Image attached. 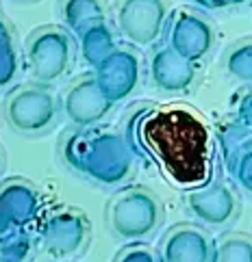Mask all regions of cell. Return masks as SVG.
<instances>
[{
    "instance_id": "obj_1",
    "label": "cell",
    "mask_w": 252,
    "mask_h": 262,
    "mask_svg": "<svg viewBox=\"0 0 252 262\" xmlns=\"http://www.w3.org/2000/svg\"><path fill=\"white\" fill-rule=\"evenodd\" d=\"M137 145L172 184L196 189L209 182L213 143L204 121L187 106H159L137 119Z\"/></svg>"
},
{
    "instance_id": "obj_2",
    "label": "cell",
    "mask_w": 252,
    "mask_h": 262,
    "mask_svg": "<svg viewBox=\"0 0 252 262\" xmlns=\"http://www.w3.org/2000/svg\"><path fill=\"white\" fill-rule=\"evenodd\" d=\"M63 158L72 169L105 186L122 184L133 171V152L118 133H74L63 143Z\"/></svg>"
},
{
    "instance_id": "obj_3",
    "label": "cell",
    "mask_w": 252,
    "mask_h": 262,
    "mask_svg": "<svg viewBox=\"0 0 252 262\" xmlns=\"http://www.w3.org/2000/svg\"><path fill=\"white\" fill-rule=\"evenodd\" d=\"M159 221H161V206L150 191L139 186L118 193L109 204L111 230L124 241H137L152 234Z\"/></svg>"
},
{
    "instance_id": "obj_4",
    "label": "cell",
    "mask_w": 252,
    "mask_h": 262,
    "mask_svg": "<svg viewBox=\"0 0 252 262\" xmlns=\"http://www.w3.org/2000/svg\"><path fill=\"white\" fill-rule=\"evenodd\" d=\"M57 100L44 87H20L5 102L9 126L22 135H40L57 119Z\"/></svg>"
},
{
    "instance_id": "obj_5",
    "label": "cell",
    "mask_w": 252,
    "mask_h": 262,
    "mask_svg": "<svg viewBox=\"0 0 252 262\" xmlns=\"http://www.w3.org/2000/svg\"><path fill=\"white\" fill-rule=\"evenodd\" d=\"M31 74L42 82H52L63 76L72 59V43L70 37L61 29H40L29 41L26 48Z\"/></svg>"
},
{
    "instance_id": "obj_6",
    "label": "cell",
    "mask_w": 252,
    "mask_h": 262,
    "mask_svg": "<svg viewBox=\"0 0 252 262\" xmlns=\"http://www.w3.org/2000/svg\"><path fill=\"white\" fill-rule=\"evenodd\" d=\"M163 0H122L118 9V29L130 43L150 46L167 24Z\"/></svg>"
},
{
    "instance_id": "obj_7",
    "label": "cell",
    "mask_w": 252,
    "mask_h": 262,
    "mask_svg": "<svg viewBox=\"0 0 252 262\" xmlns=\"http://www.w3.org/2000/svg\"><path fill=\"white\" fill-rule=\"evenodd\" d=\"M167 46L191 63L202 61L213 48V29L207 20L187 9H176L167 20Z\"/></svg>"
},
{
    "instance_id": "obj_8",
    "label": "cell",
    "mask_w": 252,
    "mask_h": 262,
    "mask_svg": "<svg viewBox=\"0 0 252 262\" xmlns=\"http://www.w3.org/2000/svg\"><path fill=\"white\" fill-rule=\"evenodd\" d=\"M113 102L100 87L96 76L83 78L68 89L63 100V111L74 126L89 128L105 119V115L111 111Z\"/></svg>"
},
{
    "instance_id": "obj_9",
    "label": "cell",
    "mask_w": 252,
    "mask_h": 262,
    "mask_svg": "<svg viewBox=\"0 0 252 262\" xmlns=\"http://www.w3.org/2000/svg\"><path fill=\"white\" fill-rule=\"evenodd\" d=\"M87 234V219L79 210H59L52 212L42 226V243L52 256L68 258L83 249Z\"/></svg>"
},
{
    "instance_id": "obj_10",
    "label": "cell",
    "mask_w": 252,
    "mask_h": 262,
    "mask_svg": "<svg viewBox=\"0 0 252 262\" xmlns=\"http://www.w3.org/2000/svg\"><path fill=\"white\" fill-rule=\"evenodd\" d=\"M40 193L29 182L13 178L5 182L0 193V228L7 230H26L40 214Z\"/></svg>"
},
{
    "instance_id": "obj_11",
    "label": "cell",
    "mask_w": 252,
    "mask_h": 262,
    "mask_svg": "<svg viewBox=\"0 0 252 262\" xmlns=\"http://www.w3.org/2000/svg\"><path fill=\"white\" fill-rule=\"evenodd\" d=\"M185 202H187V208L196 217L213 228L226 226L237 212L235 195L222 182H207L202 186H196L189 191Z\"/></svg>"
},
{
    "instance_id": "obj_12",
    "label": "cell",
    "mask_w": 252,
    "mask_h": 262,
    "mask_svg": "<svg viewBox=\"0 0 252 262\" xmlns=\"http://www.w3.org/2000/svg\"><path fill=\"white\" fill-rule=\"evenodd\" d=\"M96 78L113 104L124 102L137 89L139 82V57L130 50H115L96 68Z\"/></svg>"
},
{
    "instance_id": "obj_13",
    "label": "cell",
    "mask_w": 252,
    "mask_h": 262,
    "mask_svg": "<svg viewBox=\"0 0 252 262\" xmlns=\"http://www.w3.org/2000/svg\"><path fill=\"white\" fill-rule=\"evenodd\" d=\"M216 247L209 234L196 226H174L163 236L161 243V260L167 262H204L213 260Z\"/></svg>"
},
{
    "instance_id": "obj_14",
    "label": "cell",
    "mask_w": 252,
    "mask_h": 262,
    "mask_svg": "<svg viewBox=\"0 0 252 262\" xmlns=\"http://www.w3.org/2000/svg\"><path fill=\"white\" fill-rule=\"evenodd\" d=\"M196 76L193 63L183 59L172 46L157 50L150 59V78L163 91H185Z\"/></svg>"
},
{
    "instance_id": "obj_15",
    "label": "cell",
    "mask_w": 252,
    "mask_h": 262,
    "mask_svg": "<svg viewBox=\"0 0 252 262\" xmlns=\"http://www.w3.org/2000/svg\"><path fill=\"white\" fill-rule=\"evenodd\" d=\"M79 41H81V54L91 68H98V65L105 63L111 54L118 50L115 39H113V33L107 26V22H96L87 26L85 31L79 35Z\"/></svg>"
},
{
    "instance_id": "obj_16",
    "label": "cell",
    "mask_w": 252,
    "mask_h": 262,
    "mask_svg": "<svg viewBox=\"0 0 252 262\" xmlns=\"http://www.w3.org/2000/svg\"><path fill=\"white\" fill-rule=\"evenodd\" d=\"M61 17L65 26L81 35L87 26L105 20L102 0H61Z\"/></svg>"
},
{
    "instance_id": "obj_17",
    "label": "cell",
    "mask_w": 252,
    "mask_h": 262,
    "mask_svg": "<svg viewBox=\"0 0 252 262\" xmlns=\"http://www.w3.org/2000/svg\"><path fill=\"white\" fill-rule=\"evenodd\" d=\"M20 70V57H17V48L13 41V33L9 31V24H0V85L9 87L17 76Z\"/></svg>"
},
{
    "instance_id": "obj_18",
    "label": "cell",
    "mask_w": 252,
    "mask_h": 262,
    "mask_svg": "<svg viewBox=\"0 0 252 262\" xmlns=\"http://www.w3.org/2000/svg\"><path fill=\"white\" fill-rule=\"evenodd\" d=\"M213 260L218 262H252V241L244 234H230L216 245Z\"/></svg>"
},
{
    "instance_id": "obj_19",
    "label": "cell",
    "mask_w": 252,
    "mask_h": 262,
    "mask_svg": "<svg viewBox=\"0 0 252 262\" xmlns=\"http://www.w3.org/2000/svg\"><path fill=\"white\" fill-rule=\"evenodd\" d=\"M31 254V236L26 230H7L0 243V260L3 262H22Z\"/></svg>"
},
{
    "instance_id": "obj_20",
    "label": "cell",
    "mask_w": 252,
    "mask_h": 262,
    "mask_svg": "<svg viewBox=\"0 0 252 262\" xmlns=\"http://www.w3.org/2000/svg\"><path fill=\"white\" fill-rule=\"evenodd\" d=\"M226 70L232 78L252 82V41L239 43L228 52Z\"/></svg>"
},
{
    "instance_id": "obj_21",
    "label": "cell",
    "mask_w": 252,
    "mask_h": 262,
    "mask_svg": "<svg viewBox=\"0 0 252 262\" xmlns=\"http://www.w3.org/2000/svg\"><path fill=\"white\" fill-rule=\"evenodd\" d=\"M226 169L246 191L252 193V139L239 149V154L232 158V163L226 167Z\"/></svg>"
},
{
    "instance_id": "obj_22",
    "label": "cell",
    "mask_w": 252,
    "mask_h": 262,
    "mask_svg": "<svg viewBox=\"0 0 252 262\" xmlns=\"http://www.w3.org/2000/svg\"><path fill=\"white\" fill-rule=\"evenodd\" d=\"M115 260H120V262H152V260H161V258H157L152 254L148 243H133V245H126L120 251Z\"/></svg>"
},
{
    "instance_id": "obj_23",
    "label": "cell",
    "mask_w": 252,
    "mask_h": 262,
    "mask_svg": "<svg viewBox=\"0 0 252 262\" xmlns=\"http://www.w3.org/2000/svg\"><path fill=\"white\" fill-rule=\"evenodd\" d=\"M237 115H239V119L244 121L248 128H252V93H248V96L239 102Z\"/></svg>"
},
{
    "instance_id": "obj_24",
    "label": "cell",
    "mask_w": 252,
    "mask_h": 262,
    "mask_svg": "<svg viewBox=\"0 0 252 262\" xmlns=\"http://www.w3.org/2000/svg\"><path fill=\"white\" fill-rule=\"evenodd\" d=\"M193 5H198L202 9H207V11H216V9H224V0H191Z\"/></svg>"
},
{
    "instance_id": "obj_25",
    "label": "cell",
    "mask_w": 252,
    "mask_h": 262,
    "mask_svg": "<svg viewBox=\"0 0 252 262\" xmlns=\"http://www.w3.org/2000/svg\"><path fill=\"white\" fill-rule=\"evenodd\" d=\"M244 3H248V0H224V5H226V7H235V5H244Z\"/></svg>"
}]
</instances>
